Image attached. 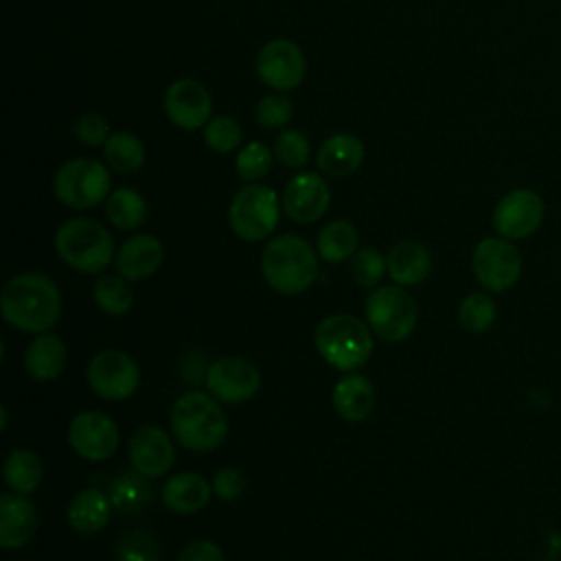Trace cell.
I'll return each mask as SVG.
<instances>
[{"label": "cell", "mask_w": 561, "mask_h": 561, "mask_svg": "<svg viewBox=\"0 0 561 561\" xmlns=\"http://www.w3.org/2000/svg\"><path fill=\"white\" fill-rule=\"evenodd\" d=\"M110 167L96 158L77 156L66 160L53 175V193L68 208H92L112 193Z\"/></svg>", "instance_id": "cell-6"}, {"label": "cell", "mask_w": 561, "mask_h": 561, "mask_svg": "<svg viewBox=\"0 0 561 561\" xmlns=\"http://www.w3.org/2000/svg\"><path fill=\"white\" fill-rule=\"evenodd\" d=\"M348 272H351V276L357 285L373 287L388 272V263H386L383 254L377 248H359L351 256V270Z\"/></svg>", "instance_id": "cell-38"}, {"label": "cell", "mask_w": 561, "mask_h": 561, "mask_svg": "<svg viewBox=\"0 0 561 561\" xmlns=\"http://www.w3.org/2000/svg\"><path fill=\"white\" fill-rule=\"evenodd\" d=\"M0 311L11 327L24 333H46L61 316V296L48 276L24 272L2 287Z\"/></svg>", "instance_id": "cell-1"}, {"label": "cell", "mask_w": 561, "mask_h": 561, "mask_svg": "<svg viewBox=\"0 0 561 561\" xmlns=\"http://www.w3.org/2000/svg\"><path fill=\"white\" fill-rule=\"evenodd\" d=\"M272 162H274V151L261 140H250L243 147H239L234 158V171L245 184L261 182L270 173Z\"/></svg>", "instance_id": "cell-33"}, {"label": "cell", "mask_w": 561, "mask_h": 561, "mask_svg": "<svg viewBox=\"0 0 561 561\" xmlns=\"http://www.w3.org/2000/svg\"><path fill=\"white\" fill-rule=\"evenodd\" d=\"M118 561H160V541L145 528H131L116 539Z\"/></svg>", "instance_id": "cell-34"}, {"label": "cell", "mask_w": 561, "mask_h": 561, "mask_svg": "<svg viewBox=\"0 0 561 561\" xmlns=\"http://www.w3.org/2000/svg\"><path fill=\"white\" fill-rule=\"evenodd\" d=\"M208 392L224 403L250 401L261 388L259 368L243 357H219L206 370Z\"/></svg>", "instance_id": "cell-14"}, {"label": "cell", "mask_w": 561, "mask_h": 561, "mask_svg": "<svg viewBox=\"0 0 561 561\" xmlns=\"http://www.w3.org/2000/svg\"><path fill=\"white\" fill-rule=\"evenodd\" d=\"M68 362V348L64 340L55 333H39L24 353L26 373L35 381H53L57 379Z\"/></svg>", "instance_id": "cell-23"}, {"label": "cell", "mask_w": 561, "mask_h": 561, "mask_svg": "<svg viewBox=\"0 0 561 561\" xmlns=\"http://www.w3.org/2000/svg\"><path fill=\"white\" fill-rule=\"evenodd\" d=\"M92 294H94L96 307L101 311H105L107 316H123L134 305V291H131L127 278H123L121 274L118 276H112V274L99 276L92 287Z\"/></svg>", "instance_id": "cell-32"}, {"label": "cell", "mask_w": 561, "mask_h": 561, "mask_svg": "<svg viewBox=\"0 0 561 561\" xmlns=\"http://www.w3.org/2000/svg\"><path fill=\"white\" fill-rule=\"evenodd\" d=\"M105 217L118 230H136L147 217V202L136 188H114L105 199Z\"/></svg>", "instance_id": "cell-29"}, {"label": "cell", "mask_w": 561, "mask_h": 561, "mask_svg": "<svg viewBox=\"0 0 561 561\" xmlns=\"http://www.w3.org/2000/svg\"><path fill=\"white\" fill-rule=\"evenodd\" d=\"M546 219V202L543 197L528 188L517 186L504 193L491 215V224L495 234L511 239V241H524L533 237Z\"/></svg>", "instance_id": "cell-10"}, {"label": "cell", "mask_w": 561, "mask_h": 561, "mask_svg": "<svg viewBox=\"0 0 561 561\" xmlns=\"http://www.w3.org/2000/svg\"><path fill=\"white\" fill-rule=\"evenodd\" d=\"M162 261H164V245L160 243L158 237L145 234V232L127 237L114 254L116 272L127 280H142L151 276L153 272H158Z\"/></svg>", "instance_id": "cell-18"}, {"label": "cell", "mask_w": 561, "mask_h": 561, "mask_svg": "<svg viewBox=\"0 0 561 561\" xmlns=\"http://www.w3.org/2000/svg\"><path fill=\"white\" fill-rule=\"evenodd\" d=\"M333 408L351 423L364 421L375 408V386L364 375H346L333 386Z\"/></svg>", "instance_id": "cell-24"}, {"label": "cell", "mask_w": 561, "mask_h": 561, "mask_svg": "<svg viewBox=\"0 0 561 561\" xmlns=\"http://www.w3.org/2000/svg\"><path fill=\"white\" fill-rule=\"evenodd\" d=\"M0 414H2V430H7V408H2Z\"/></svg>", "instance_id": "cell-42"}, {"label": "cell", "mask_w": 561, "mask_h": 561, "mask_svg": "<svg viewBox=\"0 0 561 561\" xmlns=\"http://www.w3.org/2000/svg\"><path fill=\"white\" fill-rule=\"evenodd\" d=\"M261 272L274 291L285 296L302 294L318 276V254L307 239L283 232L265 243Z\"/></svg>", "instance_id": "cell-2"}, {"label": "cell", "mask_w": 561, "mask_h": 561, "mask_svg": "<svg viewBox=\"0 0 561 561\" xmlns=\"http://www.w3.org/2000/svg\"><path fill=\"white\" fill-rule=\"evenodd\" d=\"M313 342L322 359L344 373L362 368L373 353L370 327L348 313L322 318L313 331Z\"/></svg>", "instance_id": "cell-4"}, {"label": "cell", "mask_w": 561, "mask_h": 561, "mask_svg": "<svg viewBox=\"0 0 561 561\" xmlns=\"http://www.w3.org/2000/svg\"><path fill=\"white\" fill-rule=\"evenodd\" d=\"M37 530V508L22 493L0 495V546L22 548Z\"/></svg>", "instance_id": "cell-19"}, {"label": "cell", "mask_w": 561, "mask_h": 561, "mask_svg": "<svg viewBox=\"0 0 561 561\" xmlns=\"http://www.w3.org/2000/svg\"><path fill=\"white\" fill-rule=\"evenodd\" d=\"M272 151L280 164L289 169H302L311 158V142L305 131L287 127L276 136Z\"/></svg>", "instance_id": "cell-36"}, {"label": "cell", "mask_w": 561, "mask_h": 561, "mask_svg": "<svg viewBox=\"0 0 561 561\" xmlns=\"http://www.w3.org/2000/svg\"><path fill=\"white\" fill-rule=\"evenodd\" d=\"M118 440H121V434L116 423L99 410L79 412L68 425L70 447L81 458L92 462H101L110 458L116 451Z\"/></svg>", "instance_id": "cell-15"}, {"label": "cell", "mask_w": 561, "mask_h": 561, "mask_svg": "<svg viewBox=\"0 0 561 561\" xmlns=\"http://www.w3.org/2000/svg\"><path fill=\"white\" fill-rule=\"evenodd\" d=\"M112 500L105 495L101 489H83L79 491L66 511V519L70 528L79 535H94L101 528L107 526L110 522V511H112Z\"/></svg>", "instance_id": "cell-25"}, {"label": "cell", "mask_w": 561, "mask_h": 561, "mask_svg": "<svg viewBox=\"0 0 561 561\" xmlns=\"http://www.w3.org/2000/svg\"><path fill=\"white\" fill-rule=\"evenodd\" d=\"M167 118L184 131L204 129L206 123L213 118V96L208 88L191 77L175 79L162 99Z\"/></svg>", "instance_id": "cell-13"}, {"label": "cell", "mask_w": 561, "mask_h": 561, "mask_svg": "<svg viewBox=\"0 0 561 561\" xmlns=\"http://www.w3.org/2000/svg\"><path fill=\"white\" fill-rule=\"evenodd\" d=\"M162 504L178 515H193L202 511L210 500V484L204 476L193 471H182L171 476L162 491Z\"/></svg>", "instance_id": "cell-21"}, {"label": "cell", "mask_w": 561, "mask_h": 561, "mask_svg": "<svg viewBox=\"0 0 561 561\" xmlns=\"http://www.w3.org/2000/svg\"><path fill=\"white\" fill-rule=\"evenodd\" d=\"M254 70L263 85L276 92H291L302 83L307 75V59L296 42L287 37H274L259 48Z\"/></svg>", "instance_id": "cell-11"}, {"label": "cell", "mask_w": 561, "mask_h": 561, "mask_svg": "<svg viewBox=\"0 0 561 561\" xmlns=\"http://www.w3.org/2000/svg\"><path fill=\"white\" fill-rule=\"evenodd\" d=\"M4 482L13 493H31L39 486L42 476H44V467L42 460L28 451V449H13L7 458H4Z\"/></svg>", "instance_id": "cell-30"}, {"label": "cell", "mask_w": 561, "mask_h": 561, "mask_svg": "<svg viewBox=\"0 0 561 561\" xmlns=\"http://www.w3.org/2000/svg\"><path fill=\"white\" fill-rule=\"evenodd\" d=\"M175 440L191 451H210L228 436V416L219 403L204 392L182 394L169 416Z\"/></svg>", "instance_id": "cell-3"}, {"label": "cell", "mask_w": 561, "mask_h": 561, "mask_svg": "<svg viewBox=\"0 0 561 561\" xmlns=\"http://www.w3.org/2000/svg\"><path fill=\"white\" fill-rule=\"evenodd\" d=\"M55 250L66 265L85 274L103 272L116 254L110 230L90 217L64 221L55 232Z\"/></svg>", "instance_id": "cell-5"}, {"label": "cell", "mask_w": 561, "mask_h": 561, "mask_svg": "<svg viewBox=\"0 0 561 561\" xmlns=\"http://www.w3.org/2000/svg\"><path fill=\"white\" fill-rule=\"evenodd\" d=\"M75 136L81 145L85 147H103L110 138V127H107V121L105 116L96 114V112H88V114H81L77 121H75Z\"/></svg>", "instance_id": "cell-39"}, {"label": "cell", "mask_w": 561, "mask_h": 561, "mask_svg": "<svg viewBox=\"0 0 561 561\" xmlns=\"http://www.w3.org/2000/svg\"><path fill=\"white\" fill-rule=\"evenodd\" d=\"M278 193L263 182L243 184L228 208V221L232 232L250 243L267 239L280 219Z\"/></svg>", "instance_id": "cell-7"}, {"label": "cell", "mask_w": 561, "mask_h": 561, "mask_svg": "<svg viewBox=\"0 0 561 561\" xmlns=\"http://www.w3.org/2000/svg\"><path fill=\"white\" fill-rule=\"evenodd\" d=\"M294 116V103L287 92L272 90L270 94L261 96L254 107V118L263 129H283Z\"/></svg>", "instance_id": "cell-37"}, {"label": "cell", "mask_w": 561, "mask_h": 561, "mask_svg": "<svg viewBox=\"0 0 561 561\" xmlns=\"http://www.w3.org/2000/svg\"><path fill=\"white\" fill-rule=\"evenodd\" d=\"M359 234L355 226L346 219H333L318 232V256L327 263L348 261L359 248Z\"/></svg>", "instance_id": "cell-26"}, {"label": "cell", "mask_w": 561, "mask_h": 561, "mask_svg": "<svg viewBox=\"0 0 561 561\" xmlns=\"http://www.w3.org/2000/svg\"><path fill=\"white\" fill-rule=\"evenodd\" d=\"M202 131H204V145L215 153H230L239 149L243 140V129L239 121L228 114L213 116Z\"/></svg>", "instance_id": "cell-35"}, {"label": "cell", "mask_w": 561, "mask_h": 561, "mask_svg": "<svg viewBox=\"0 0 561 561\" xmlns=\"http://www.w3.org/2000/svg\"><path fill=\"white\" fill-rule=\"evenodd\" d=\"M85 377L92 392L105 401L129 399L140 386L138 364L127 353L116 348L96 353L88 364Z\"/></svg>", "instance_id": "cell-12"}, {"label": "cell", "mask_w": 561, "mask_h": 561, "mask_svg": "<svg viewBox=\"0 0 561 561\" xmlns=\"http://www.w3.org/2000/svg\"><path fill=\"white\" fill-rule=\"evenodd\" d=\"M364 156L366 147L355 134L337 131L322 140V145L318 147L316 162L318 169L329 178H348L362 167Z\"/></svg>", "instance_id": "cell-20"}, {"label": "cell", "mask_w": 561, "mask_h": 561, "mask_svg": "<svg viewBox=\"0 0 561 561\" xmlns=\"http://www.w3.org/2000/svg\"><path fill=\"white\" fill-rule=\"evenodd\" d=\"M213 491L224 502H234L245 491V476L234 467H224L213 478Z\"/></svg>", "instance_id": "cell-40"}, {"label": "cell", "mask_w": 561, "mask_h": 561, "mask_svg": "<svg viewBox=\"0 0 561 561\" xmlns=\"http://www.w3.org/2000/svg\"><path fill=\"white\" fill-rule=\"evenodd\" d=\"M386 263H388V276L401 287L419 285L432 272L430 250L414 239H405L392 245Z\"/></svg>", "instance_id": "cell-22"}, {"label": "cell", "mask_w": 561, "mask_h": 561, "mask_svg": "<svg viewBox=\"0 0 561 561\" xmlns=\"http://www.w3.org/2000/svg\"><path fill=\"white\" fill-rule=\"evenodd\" d=\"M497 320V305L486 289L467 294L458 305V322L469 333H484Z\"/></svg>", "instance_id": "cell-31"}, {"label": "cell", "mask_w": 561, "mask_h": 561, "mask_svg": "<svg viewBox=\"0 0 561 561\" xmlns=\"http://www.w3.org/2000/svg\"><path fill=\"white\" fill-rule=\"evenodd\" d=\"M110 500L116 511L134 515V513H142L153 502V489L145 480V476L134 469L112 480Z\"/></svg>", "instance_id": "cell-28"}, {"label": "cell", "mask_w": 561, "mask_h": 561, "mask_svg": "<svg viewBox=\"0 0 561 561\" xmlns=\"http://www.w3.org/2000/svg\"><path fill=\"white\" fill-rule=\"evenodd\" d=\"M127 451L134 469L145 478L164 476L175 460L171 436L156 425L138 427L127 443Z\"/></svg>", "instance_id": "cell-17"}, {"label": "cell", "mask_w": 561, "mask_h": 561, "mask_svg": "<svg viewBox=\"0 0 561 561\" xmlns=\"http://www.w3.org/2000/svg\"><path fill=\"white\" fill-rule=\"evenodd\" d=\"M471 270L482 289L502 294L519 283L524 272V256L515 241L500 234L484 237L471 252Z\"/></svg>", "instance_id": "cell-9"}, {"label": "cell", "mask_w": 561, "mask_h": 561, "mask_svg": "<svg viewBox=\"0 0 561 561\" xmlns=\"http://www.w3.org/2000/svg\"><path fill=\"white\" fill-rule=\"evenodd\" d=\"M364 313L370 331L383 342L405 340L419 320L416 300L401 285L373 289L364 302Z\"/></svg>", "instance_id": "cell-8"}, {"label": "cell", "mask_w": 561, "mask_h": 561, "mask_svg": "<svg viewBox=\"0 0 561 561\" xmlns=\"http://www.w3.org/2000/svg\"><path fill=\"white\" fill-rule=\"evenodd\" d=\"M178 561H224V552L217 543L208 539H197L180 552Z\"/></svg>", "instance_id": "cell-41"}, {"label": "cell", "mask_w": 561, "mask_h": 561, "mask_svg": "<svg viewBox=\"0 0 561 561\" xmlns=\"http://www.w3.org/2000/svg\"><path fill=\"white\" fill-rule=\"evenodd\" d=\"M103 158L112 171L129 175L145 164L147 151L142 140L136 134L118 129V131H112L107 142L103 145Z\"/></svg>", "instance_id": "cell-27"}, {"label": "cell", "mask_w": 561, "mask_h": 561, "mask_svg": "<svg viewBox=\"0 0 561 561\" xmlns=\"http://www.w3.org/2000/svg\"><path fill=\"white\" fill-rule=\"evenodd\" d=\"M280 204L285 215L296 224L318 221L331 204V188L327 180L313 171H300L287 180Z\"/></svg>", "instance_id": "cell-16"}]
</instances>
